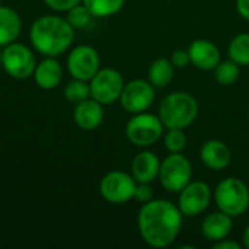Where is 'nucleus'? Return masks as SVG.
I'll return each mask as SVG.
<instances>
[{
	"label": "nucleus",
	"mask_w": 249,
	"mask_h": 249,
	"mask_svg": "<svg viewBox=\"0 0 249 249\" xmlns=\"http://www.w3.org/2000/svg\"><path fill=\"white\" fill-rule=\"evenodd\" d=\"M184 214L178 204L168 200L153 198L142 204L137 214V228L142 239L152 248L171 247L182 228Z\"/></svg>",
	"instance_id": "obj_1"
},
{
	"label": "nucleus",
	"mask_w": 249,
	"mask_h": 249,
	"mask_svg": "<svg viewBox=\"0 0 249 249\" xmlns=\"http://www.w3.org/2000/svg\"><path fill=\"white\" fill-rule=\"evenodd\" d=\"M76 29L63 16L42 15L29 28V42L44 57H58L69 51L74 41Z\"/></svg>",
	"instance_id": "obj_2"
},
{
	"label": "nucleus",
	"mask_w": 249,
	"mask_h": 249,
	"mask_svg": "<svg viewBox=\"0 0 249 249\" xmlns=\"http://www.w3.org/2000/svg\"><path fill=\"white\" fill-rule=\"evenodd\" d=\"M158 115L166 130L168 128L185 130L198 117V102L191 93L184 90H177L166 95L160 101Z\"/></svg>",
	"instance_id": "obj_3"
},
{
	"label": "nucleus",
	"mask_w": 249,
	"mask_h": 249,
	"mask_svg": "<svg viewBox=\"0 0 249 249\" xmlns=\"http://www.w3.org/2000/svg\"><path fill=\"white\" fill-rule=\"evenodd\" d=\"M213 198L220 212L239 217L249 209V187L236 177H228L217 184Z\"/></svg>",
	"instance_id": "obj_4"
},
{
	"label": "nucleus",
	"mask_w": 249,
	"mask_h": 249,
	"mask_svg": "<svg viewBox=\"0 0 249 249\" xmlns=\"http://www.w3.org/2000/svg\"><path fill=\"white\" fill-rule=\"evenodd\" d=\"M165 131V125L159 115L150 114L147 111L133 114V117L125 124L127 140L142 149L153 146Z\"/></svg>",
	"instance_id": "obj_5"
},
{
	"label": "nucleus",
	"mask_w": 249,
	"mask_h": 249,
	"mask_svg": "<svg viewBox=\"0 0 249 249\" xmlns=\"http://www.w3.org/2000/svg\"><path fill=\"white\" fill-rule=\"evenodd\" d=\"M36 63L32 48L22 42L15 41L1 48V69L12 79H29L34 74Z\"/></svg>",
	"instance_id": "obj_6"
},
{
	"label": "nucleus",
	"mask_w": 249,
	"mask_h": 249,
	"mask_svg": "<svg viewBox=\"0 0 249 249\" xmlns=\"http://www.w3.org/2000/svg\"><path fill=\"white\" fill-rule=\"evenodd\" d=\"M160 185L169 193H179L193 179V165L182 153H169L162 162L159 169Z\"/></svg>",
	"instance_id": "obj_7"
},
{
	"label": "nucleus",
	"mask_w": 249,
	"mask_h": 249,
	"mask_svg": "<svg viewBox=\"0 0 249 249\" xmlns=\"http://www.w3.org/2000/svg\"><path fill=\"white\" fill-rule=\"evenodd\" d=\"M137 181L124 171H111L99 181V194L109 204H125L134 198Z\"/></svg>",
	"instance_id": "obj_8"
},
{
	"label": "nucleus",
	"mask_w": 249,
	"mask_h": 249,
	"mask_svg": "<svg viewBox=\"0 0 249 249\" xmlns=\"http://www.w3.org/2000/svg\"><path fill=\"white\" fill-rule=\"evenodd\" d=\"M124 85H125L124 77L117 69L112 67L99 69L98 73L89 80L90 98H93L102 105H111L120 101Z\"/></svg>",
	"instance_id": "obj_9"
},
{
	"label": "nucleus",
	"mask_w": 249,
	"mask_h": 249,
	"mask_svg": "<svg viewBox=\"0 0 249 249\" xmlns=\"http://www.w3.org/2000/svg\"><path fill=\"white\" fill-rule=\"evenodd\" d=\"M156 99V88L144 79H134L124 85L120 96V104L128 114L147 111Z\"/></svg>",
	"instance_id": "obj_10"
},
{
	"label": "nucleus",
	"mask_w": 249,
	"mask_h": 249,
	"mask_svg": "<svg viewBox=\"0 0 249 249\" xmlns=\"http://www.w3.org/2000/svg\"><path fill=\"white\" fill-rule=\"evenodd\" d=\"M178 207L184 217H197L206 212L213 200V191L207 182L191 181L179 193Z\"/></svg>",
	"instance_id": "obj_11"
},
{
	"label": "nucleus",
	"mask_w": 249,
	"mask_h": 249,
	"mask_svg": "<svg viewBox=\"0 0 249 249\" xmlns=\"http://www.w3.org/2000/svg\"><path fill=\"white\" fill-rule=\"evenodd\" d=\"M101 69V57L92 45L73 47L67 55V70L73 79L89 82Z\"/></svg>",
	"instance_id": "obj_12"
},
{
	"label": "nucleus",
	"mask_w": 249,
	"mask_h": 249,
	"mask_svg": "<svg viewBox=\"0 0 249 249\" xmlns=\"http://www.w3.org/2000/svg\"><path fill=\"white\" fill-rule=\"evenodd\" d=\"M190 63L200 70H214L222 60L219 47L209 39H196L188 47Z\"/></svg>",
	"instance_id": "obj_13"
},
{
	"label": "nucleus",
	"mask_w": 249,
	"mask_h": 249,
	"mask_svg": "<svg viewBox=\"0 0 249 249\" xmlns=\"http://www.w3.org/2000/svg\"><path fill=\"white\" fill-rule=\"evenodd\" d=\"M104 118H105L104 105L95 101L93 98H88L74 105L73 121L79 128L85 131L98 128L104 123Z\"/></svg>",
	"instance_id": "obj_14"
},
{
	"label": "nucleus",
	"mask_w": 249,
	"mask_h": 249,
	"mask_svg": "<svg viewBox=\"0 0 249 249\" xmlns=\"http://www.w3.org/2000/svg\"><path fill=\"white\" fill-rule=\"evenodd\" d=\"M200 159L209 169L220 172L229 166L232 160V152L223 140L212 139L201 146Z\"/></svg>",
	"instance_id": "obj_15"
},
{
	"label": "nucleus",
	"mask_w": 249,
	"mask_h": 249,
	"mask_svg": "<svg viewBox=\"0 0 249 249\" xmlns=\"http://www.w3.org/2000/svg\"><path fill=\"white\" fill-rule=\"evenodd\" d=\"M160 159L152 150L143 149L131 160V175L137 182L152 184L159 177Z\"/></svg>",
	"instance_id": "obj_16"
},
{
	"label": "nucleus",
	"mask_w": 249,
	"mask_h": 249,
	"mask_svg": "<svg viewBox=\"0 0 249 249\" xmlns=\"http://www.w3.org/2000/svg\"><path fill=\"white\" fill-rule=\"evenodd\" d=\"M32 76L39 89L53 90L63 80V67L58 63L57 57H44L41 61L36 63Z\"/></svg>",
	"instance_id": "obj_17"
},
{
	"label": "nucleus",
	"mask_w": 249,
	"mask_h": 249,
	"mask_svg": "<svg viewBox=\"0 0 249 249\" xmlns=\"http://www.w3.org/2000/svg\"><path fill=\"white\" fill-rule=\"evenodd\" d=\"M233 229V217L217 210L206 214L201 222V233L210 242H217L231 235Z\"/></svg>",
	"instance_id": "obj_18"
},
{
	"label": "nucleus",
	"mask_w": 249,
	"mask_h": 249,
	"mask_svg": "<svg viewBox=\"0 0 249 249\" xmlns=\"http://www.w3.org/2000/svg\"><path fill=\"white\" fill-rule=\"evenodd\" d=\"M22 32V19L19 13L9 7L0 4V48L18 41Z\"/></svg>",
	"instance_id": "obj_19"
},
{
	"label": "nucleus",
	"mask_w": 249,
	"mask_h": 249,
	"mask_svg": "<svg viewBox=\"0 0 249 249\" xmlns=\"http://www.w3.org/2000/svg\"><path fill=\"white\" fill-rule=\"evenodd\" d=\"M174 71H175V67L171 63V60L163 58V57L156 58L155 61H152L149 67V82L156 89H162L172 82Z\"/></svg>",
	"instance_id": "obj_20"
},
{
	"label": "nucleus",
	"mask_w": 249,
	"mask_h": 249,
	"mask_svg": "<svg viewBox=\"0 0 249 249\" xmlns=\"http://www.w3.org/2000/svg\"><path fill=\"white\" fill-rule=\"evenodd\" d=\"M228 54L232 61L239 66H249V32L235 35L228 47Z\"/></svg>",
	"instance_id": "obj_21"
},
{
	"label": "nucleus",
	"mask_w": 249,
	"mask_h": 249,
	"mask_svg": "<svg viewBox=\"0 0 249 249\" xmlns=\"http://www.w3.org/2000/svg\"><path fill=\"white\" fill-rule=\"evenodd\" d=\"M82 3L95 18H109L124 7L125 0H82Z\"/></svg>",
	"instance_id": "obj_22"
},
{
	"label": "nucleus",
	"mask_w": 249,
	"mask_h": 249,
	"mask_svg": "<svg viewBox=\"0 0 249 249\" xmlns=\"http://www.w3.org/2000/svg\"><path fill=\"white\" fill-rule=\"evenodd\" d=\"M214 79L223 85V86H231L233 85L241 74V66L236 64L235 61L229 60H220L219 64L214 67Z\"/></svg>",
	"instance_id": "obj_23"
},
{
	"label": "nucleus",
	"mask_w": 249,
	"mask_h": 249,
	"mask_svg": "<svg viewBox=\"0 0 249 249\" xmlns=\"http://www.w3.org/2000/svg\"><path fill=\"white\" fill-rule=\"evenodd\" d=\"M63 95L67 102H71L76 105V104L90 98L89 82L80 80V79H71L69 83H66V86L63 89Z\"/></svg>",
	"instance_id": "obj_24"
},
{
	"label": "nucleus",
	"mask_w": 249,
	"mask_h": 249,
	"mask_svg": "<svg viewBox=\"0 0 249 249\" xmlns=\"http://www.w3.org/2000/svg\"><path fill=\"white\" fill-rule=\"evenodd\" d=\"M67 15H66V19L69 20V23L74 28V29H83V28H86L90 22H92V19L95 18L93 15H92V12L83 4V3H79V4H76V6H73L70 10H67L66 12Z\"/></svg>",
	"instance_id": "obj_25"
},
{
	"label": "nucleus",
	"mask_w": 249,
	"mask_h": 249,
	"mask_svg": "<svg viewBox=\"0 0 249 249\" xmlns=\"http://www.w3.org/2000/svg\"><path fill=\"white\" fill-rule=\"evenodd\" d=\"M163 144L169 153H182L187 147V134L181 128H168Z\"/></svg>",
	"instance_id": "obj_26"
},
{
	"label": "nucleus",
	"mask_w": 249,
	"mask_h": 249,
	"mask_svg": "<svg viewBox=\"0 0 249 249\" xmlns=\"http://www.w3.org/2000/svg\"><path fill=\"white\" fill-rule=\"evenodd\" d=\"M134 200H137L140 204L152 201L153 200V188L150 187V184L137 182L136 193H134Z\"/></svg>",
	"instance_id": "obj_27"
},
{
	"label": "nucleus",
	"mask_w": 249,
	"mask_h": 249,
	"mask_svg": "<svg viewBox=\"0 0 249 249\" xmlns=\"http://www.w3.org/2000/svg\"><path fill=\"white\" fill-rule=\"evenodd\" d=\"M44 1L51 10H55V12H60V13H63V12L66 13L73 6L82 3V0H44Z\"/></svg>",
	"instance_id": "obj_28"
},
{
	"label": "nucleus",
	"mask_w": 249,
	"mask_h": 249,
	"mask_svg": "<svg viewBox=\"0 0 249 249\" xmlns=\"http://www.w3.org/2000/svg\"><path fill=\"white\" fill-rule=\"evenodd\" d=\"M171 63L175 69H184L190 64V54L188 50H175L171 55Z\"/></svg>",
	"instance_id": "obj_29"
},
{
	"label": "nucleus",
	"mask_w": 249,
	"mask_h": 249,
	"mask_svg": "<svg viewBox=\"0 0 249 249\" xmlns=\"http://www.w3.org/2000/svg\"><path fill=\"white\" fill-rule=\"evenodd\" d=\"M213 248H216V249H241L242 248V245H241V244H238L236 241H231V239L225 238V239H222V241H217V242H214V244H213Z\"/></svg>",
	"instance_id": "obj_30"
},
{
	"label": "nucleus",
	"mask_w": 249,
	"mask_h": 249,
	"mask_svg": "<svg viewBox=\"0 0 249 249\" xmlns=\"http://www.w3.org/2000/svg\"><path fill=\"white\" fill-rule=\"evenodd\" d=\"M236 10L245 20H249V0H236Z\"/></svg>",
	"instance_id": "obj_31"
},
{
	"label": "nucleus",
	"mask_w": 249,
	"mask_h": 249,
	"mask_svg": "<svg viewBox=\"0 0 249 249\" xmlns=\"http://www.w3.org/2000/svg\"><path fill=\"white\" fill-rule=\"evenodd\" d=\"M242 242H244V247H245L247 249H249V223H248V226L245 228V231H244Z\"/></svg>",
	"instance_id": "obj_32"
},
{
	"label": "nucleus",
	"mask_w": 249,
	"mask_h": 249,
	"mask_svg": "<svg viewBox=\"0 0 249 249\" xmlns=\"http://www.w3.org/2000/svg\"><path fill=\"white\" fill-rule=\"evenodd\" d=\"M0 69H1V48H0Z\"/></svg>",
	"instance_id": "obj_33"
},
{
	"label": "nucleus",
	"mask_w": 249,
	"mask_h": 249,
	"mask_svg": "<svg viewBox=\"0 0 249 249\" xmlns=\"http://www.w3.org/2000/svg\"><path fill=\"white\" fill-rule=\"evenodd\" d=\"M248 121H249V108H248Z\"/></svg>",
	"instance_id": "obj_34"
},
{
	"label": "nucleus",
	"mask_w": 249,
	"mask_h": 249,
	"mask_svg": "<svg viewBox=\"0 0 249 249\" xmlns=\"http://www.w3.org/2000/svg\"><path fill=\"white\" fill-rule=\"evenodd\" d=\"M0 1H1V0H0Z\"/></svg>",
	"instance_id": "obj_35"
}]
</instances>
